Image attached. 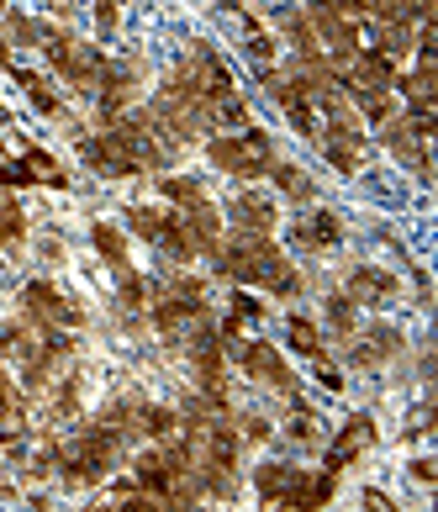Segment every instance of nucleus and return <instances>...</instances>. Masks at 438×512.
Returning a JSON list of instances; mask_svg holds the SVG:
<instances>
[{
	"label": "nucleus",
	"mask_w": 438,
	"mask_h": 512,
	"mask_svg": "<svg viewBox=\"0 0 438 512\" xmlns=\"http://www.w3.org/2000/svg\"><path fill=\"white\" fill-rule=\"evenodd\" d=\"M6 154H11V132L0 127V159H6Z\"/></svg>",
	"instance_id": "nucleus-41"
},
{
	"label": "nucleus",
	"mask_w": 438,
	"mask_h": 512,
	"mask_svg": "<svg viewBox=\"0 0 438 512\" xmlns=\"http://www.w3.org/2000/svg\"><path fill=\"white\" fill-rule=\"evenodd\" d=\"M27 238H32L27 206L16 201V191H0V254H16Z\"/></svg>",
	"instance_id": "nucleus-28"
},
{
	"label": "nucleus",
	"mask_w": 438,
	"mask_h": 512,
	"mask_svg": "<svg viewBox=\"0 0 438 512\" xmlns=\"http://www.w3.org/2000/svg\"><path fill=\"white\" fill-rule=\"evenodd\" d=\"M212 270L227 286H254L270 301H301L312 286L291 249H280L275 238H249V233H227L222 249L212 254Z\"/></svg>",
	"instance_id": "nucleus-1"
},
{
	"label": "nucleus",
	"mask_w": 438,
	"mask_h": 512,
	"mask_svg": "<svg viewBox=\"0 0 438 512\" xmlns=\"http://www.w3.org/2000/svg\"><path fill=\"white\" fill-rule=\"evenodd\" d=\"M227 359L243 370V381L259 386L264 396H275V402H285V396H296L301 391V375L291 370V359H285L280 344H270L264 333H249V338H238L233 349H227Z\"/></svg>",
	"instance_id": "nucleus-5"
},
{
	"label": "nucleus",
	"mask_w": 438,
	"mask_h": 512,
	"mask_svg": "<svg viewBox=\"0 0 438 512\" xmlns=\"http://www.w3.org/2000/svg\"><path fill=\"white\" fill-rule=\"evenodd\" d=\"M16 312H27L37 328H48V333H85L90 328V312L53 275L22 280V291H16Z\"/></svg>",
	"instance_id": "nucleus-6"
},
{
	"label": "nucleus",
	"mask_w": 438,
	"mask_h": 512,
	"mask_svg": "<svg viewBox=\"0 0 438 512\" xmlns=\"http://www.w3.org/2000/svg\"><path fill=\"white\" fill-rule=\"evenodd\" d=\"M317 154L328 159L338 175H359V169H365V154H370V148L344 143V138H317Z\"/></svg>",
	"instance_id": "nucleus-32"
},
{
	"label": "nucleus",
	"mask_w": 438,
	"mask_h": 512,
	"mask_svg": "<svg viewBox=\"0 0 438 512\" xmlns=\"http://www.w3.org/2000/svg\"><path fill=\"white\" fill-rule=\"evenodd\" d=\"M264 180H270V191L280 196V206H312L317 201V180L307 175V164H296V159H275Z\"/></svg>",
	"instance_id": "nucleus-21"
},
{
	"label": "nucleus",
	"mask_w": 438,
	"mask_h": 512,
	"mask_svg": "<svg viewBox=\"0 0 438 512\" xmlns=\"http://www.w3.org/2000/svg\"><path fill=\"white\" fill-rule=\"evenodd\" d=\"M43 6H48L53 22H69V16H74V0H43Z\"/></svg>",
	"instance_id": "nucleus-39"
},
{
	"label": "nucleus",
	"mask_w": 438,
	"mask_h": 512,
	"mask_svg": "<svg viewBox=\"0 0 438 512\" xmlns=\"http://www.w3.org/2000/svg\"><path fill=\"white\" fill-rule=\"evenodd\" d=\"M365 48H375V53H386L391 64H412V48H417V32H412V22H370L365 27Z\"/></svg>",
	"instance_id": "nucleus-23"
},
{
	"label": "nucleus",
	"mask_w": 438,
	"mask_h": 512,
	"mask_svg": "<svg viewBox=\"0 0 438 512\" xmlns=\"http://www.w3.org/2000/svg\"><path fill=\"white\" fill-rule=\"evenodd\" d=\"M402 354H407V333L386 317H375V322L359 317V328L344 338V365L349 370H386Z\"/></svg>",
	"instance_id": "nucleus-9"
},
{
	"label": "nucleus",
	"mask_w": 438,
	"mask_h": 512,
	"mask_svg": "<svg viewBox=\"0 0 438 512\" xmlns=\"http://www.w3.org/2000/svg\"><path fill=\"white\" fill-rule=\"evenodd\" d=\"M6 6H11V0H0V11H6Z\"/></svg>",
	"instance_id": "nucleus-43"
},
{
	"label": "nucleus",
	"mask_w": 438,
	"mask_h": 512,
	"mask_svg": "<svg viewBox=\"0 0 438 512\" xmlns=\"http://www.w3.org/2000/svg\"><path fill=\"white\" fill-rule=\"evenodd\" d=\"M285 233H291V254L296 259H317V254H333L338 243L349 238V222L344 212H333V206H296V217L285 222Z\"/></svg>",
	"instance_id": "nucleus-10"
},
{
	"label": "nucleus",
	"mask_w": 438,
	"mask_h": 512,
	"mask_svg": "<svg viewBox=\"0 0 438 512\" xmlns=\"http://www.w3.org/2000/svg\"><path fill=\"white\" fill-rule=\"evenodd\" d=\"M43 338L48 328H37V322L27 312H11V317H0V359H6L11 370H22L27 359L43 349Z\"/></svg>",
	"instance_id": "nucleus-19"
},
{
	"label": "nucleus",
	"mask_w": 438,
	"mask_h": 512,
	"mask_svg": "<svg viewBox=\"0 0 438 512\" xmlns=\"http://www.w3.org/2000/svg\"><path fill=\"white\" fill-rule=\"evenodd\" d=\"M375 444H380V423H375V412L359 407V412H349L344 423L333 428V439H322V465L344 476V470H354Z\"/></svg>",
	"instance_id": "nucleus-11"
},
{
	"label": "nucleus",
	"mask_w": 438,
	"mask_h": 512,
	"mask_svg": "<svg viewBox=\"0 0 438 512\" xmlns=\"http://www.w3.org/2000/svg\"><path fill=\"white\" fill-rule=\"evenodd\" d=\"M301 470H307V465H296V460H259V465L249 470L254 502H259V507H291L296 486H301Z\"/></svg>",
	"instance_id": "nucleus-15"
},
{
	"label": "nucleus",
	"mask_w": 438,
	"mask_h": 512,
	"mask_svg": "<svg viewBox=\"0 0 438 512\" xmlns=\"http://www.w3.org/2000/svg\"><path fill=\"white\" fill-rule=\"evenodd\" d=\"M338 470H328V465H317V470H301V486H296V497H291V507L296 512H317V507H333L338 502Z\"/></svg>",
	"instance_id": "nucleus-24"
},
{
	"label": "nucleus",
	"mask_w": 438,
	"mask_h": 512,
	"mask_svg": "<svg viewBox=\"0 0 438 512\" xmlns=\"http://www.w3.org/2000/svg\"><path fill=\"white\" fill-rule=\"evenodd\" d=\"M280 349L296 354V359H307V365H317V359H328V333H322V322L312 312H285Z\"/></svg>",
	"instance_id": "nucleus-18"
},
{
	"label": "nucleus",
	"mask_w": 438,
	"mask_h": 512,
	"mask_svg": "<svg viewBox=\"0 0 438 512\" xmlns=\"http://www.w3.org/2000/svg\"><path fill=\"white\" fill-rule=\"evenodd\" d=\"M322 333H328V338H338V344H344V338L359 328V307H354V301H349V291L344 286H333V291H322Z\"/></svg>",
	"instance_id": "nucleus-27"
},
{
	"label": "nucleus",
	"mask_w": 438,
	"mask_h": 512,
	"mask_svg": "<svg viewBox=\"0 0 438 512\" xmlns=\"http://www.w3.org/2000/svg\"><path fill=\"white\" fill-rule=\"evenodd\" d=\"M0 37H6L11 48H37L43 43V22H37L32 11H22V6H6L0 11Z\"/></svg>",
	"instance_id": "nucleus-30"
},
{
	"label": "nucleus",
	"mask_w": 438,
	"mask_h": 512,
	"mask_svg": "<svg viewBox=\"0 0 438 512\" xmlns=\"http://www.w3.org/2000/svg\"><path fill=\"white\" fill-rule=\"evenodd\" d=\"M154 191H159L164 206H175V212H185V206H201L206 196H212L196 175H180V169H159V175H154Z\"/></svg>",
	"instance_id": "nucleus-26"
},
{
	"label": "nucleus",
	"mask_w": 438,
	"mask_h": 512,
	"mask_svg": "<svg viewBox=\"0 0 438 512\" xmlns=\"http://www.w3.org/2000/svg\"><path fill=\"white\" fill-rule=\"evenodd\" d=\"M122 217H127L122 222L127 233L143 238L148 249H159L169 264H196L201 259L196 243H190V233H185V217L175 212V206H164V201H132Z\"/></svg>",
	"instance_id": "nucleus-4"
},
{
	"label": "nucleus",
	"mask_w": 438,
	"mask_h": 512,
	"mask_svg": "<svg viewBox=\"0 0 438 512\" xmlns=\"http://www.w3.org/2000/svg\"><path fill=\"white\" fill-rule=\"evenodd\" d=\"M90 22H95V43H111L122 32V0H90Z\"/></svg>",
	"instance_id": "nucleus-33"
},
{
	"label": "nucleus",
	"mask_w": 438,
	"mask_h": 512,
	"mask_svg": "<svg viewBox=\"0 0 438 512\" xmlns=\"http://www.w3.org/2000/svg\"><path fill=\"white\" fill-rule=\"evenodd\" d=\"M375 138H380V148H386V154L396 159L407 169V175H417V180H433V159H428V132L417 127L407 111H396V117H386L375 127Z\"/></svg>",
	"instance_id": "nucleus-13"
},
{
	"label": "nucleus",
	"mask_w": 438,
	"mask_h": 512,
	"mask_svg": "<svg viewBox=\"0 0 438 512\" xmlns=\"http://www.w3.org/2000/svg\"><path fill=\"white\" fill-rule=\"evenodd\" d=\"M312 375H317V386L328 391V396H344V386H349V381H344V365H333V354H328V359H317Z\"/></svg>",
	"instance_id": "nucleus-37"
},
{
	"label": "nucleus",
	"mask_w": 438,
	"mask_h": 512,
	"mask_svg": "<svg viewBox=\"0 0 438 512\" xmlns=\"http://www.w3.org/2000/svg\"><path fill=\"white\" fill-rule=\"evenodd\" d=\"M238 22H243V53H249V64H254V69L280 64V37L270 32V22H259L249 6L238 11Z\"/></svg>",
	"instance_id": "nucleus-25"
},
{
	"label": "nucleus",
	"mask_w": 438,
	"mask_h": 512,
	"mask_svg": "<svg viewBox=\"0 0 438 512\" xmlns=\"http://www.w3.org/2000/svg\"><path fill=\"white\" fill-rule=\"evenodd\" d=\"M0 117H6V96H0Z\"/></svg>",
	"instance_id": "nucleus-42"
},
{
	"label": "nucleus",
	"mask_w": 438,
	"mask_h": 512,
	"mask_svg": "<svg viewBox=\"0 0 438 512\" xmlns=\"http://www.w3.org/2000/svg\"><path fill=\"white\" fill-rule=\"evenodd\" d=\"M222 222L227 233H249V238H275L280 222H285V206L275 191H264V185H238L233 196L222 201Z\"/></svg>",
	"instance_id": "nucleus-8"
},
{
	"label": "nucleus",
	"mask_w": 438,
	"mask_h": 512,
	"mask_svg": "<svg viewBox=\"0 0 438 512\" xmlns=\"http://www.w3.org/2000/svg\"><path fill=\"white\" fill-rule=\"evenodd\" d=\"M338 286L349 291V301L359 312H386L391 301H402V275L386 270V264L375 259H354L344 275H338Z\"/></svg>",
	"instance_id": "nucleus-12"
},
{
	"label": "nucleus",
	"mask_w": 438,
	"mask_h": 512,
	"mask_svg": "<svg viewBox=\"0 0 438 512\" xmlns=\"http://www.w3.org/2000/svg\"><path fill=\"white\" fill-rule=\"evenodd\" d=\"M32 169L22 164V154H16V148H11V154L6 159H0V191H16V196H22V191H32Z\"/></svg>",
	"instance_id": "nucleus-34"
},
{
	"label": "nucleus",
	"mask_w": 438,
	"mask_h": 512,
	"mask_svg": "<svg viewBox=\"0 0 438 512\" xmlns=\"http://www.w3.org/2000/svg\"><path fill=\"white\" fill-rule=\"evenodd\" d=\"M111 280H117V307L122 312H148V291H154V280H148L138 264H127V270H111Z\"/></svg>",
	"instance_id": "nucleus-29"
},
{
	"label": "nucleus",
	"mask_w": 438,
	"mask_h": 512,
	"mask_svg": "<svg viewBox=\"0 0 438 512\" xmlns=\"http://www.w3.org/2000/svg\"><path fill=\"white\" fill-rule=\"evenodd\" d=\"M233 428H238L243 449H259V444L275 439V417L259 412V407H233Z\"/></svg>",
	"instance_id": "nucleus-31"
},
{
	"label": "nucleus",
	"mask_w": 438,
	"mask_h": 512,
	"mask_svg": "<svg viewBox=\"0 0 438 512\" xmlns=\"http://www.w3.org/2000/svg\"><path fill=\"white\" fill-rule=\"evenodd\" d=\"M0 296H6V291H0Z\"/></svg>",
	"instance_id": "nucleus-44"
},
{
	"label": "nucleus",
	"mask_w": 438,
	"mask_h": 512,
	"mask_svg": "<svg viewBox=\"0 0 438 512\" xmlns=\"http://www.w3.org/2000/svg\"><path fill=\"white\" fill-rule=\"evenodd\" d=\"M11 148L22 154V164L32 169V180L43 185V191H74V175H69V164H64L59 154H48L43 143H32V138H22V132H11Z\"/></svg>",
	"instance_id": "nucleus-20"
},
{
	"label": "nucleus",
	"mask_w": 438,
	"mask_h": 512,
	"mask_svg": "<svg viewBox=\"0 0 438 512\" xmlns=\"http://www.w3.org/2000/svg\"><path fill=\"white\" fill-rule=\"evenodd\" d=\"M37 259H43V270H59V264L69 259L64 233H37Z\"/></svg>",
	"instance_id": "nucleus-36"
},
{
	"label": "nucleus",
	"mask_w": 438,
	"mask_h": 512,
	"mask_svg": "<svg viewBox=\"0 0 438 512\" xmlns=\"http://www.w3.org/2000/svg\"><path fill=\"white\" fill-rule=\"evenodd\" d=\"M201 154H206V164H212L217 175H227L233 185L264 180V175H270V164L280 159V154H275V138H270L259 122H254V127H238V132H206V138H201Z\"/></svg>",
	"instance_id": "nucleus-3"
},
{
	"label": "nucleus",
	"mask_w": 438,
	"mask_h": 512,
	"mask_svg": "<svg viewBox=\"0 0 438 512\" xmlns=\"http://www.w3.org/2000/svg\"><path fill=\"white\" fill-rule=\"evenodd\" d=\"M90 249H95V259H101L106 270H127L132 264V233L122 222H111V217H95L90 222Z\"/></svg>",
	"instance_id": "nucleus-22"
},
{
	"label": "nucleus",
	"mask_w": 438,
	"mask_h": 512,
	"mask_svg": "<svg viewBox=\"0 0 438 512\" xmlns=\"http://www.w3.org/2000/svg\"><path fill=\"white\" fill-rule=\"evenodd\" d=\"M264 322H270V296L254 291V286H233V291H227V307H222V317H217V333H222L227 349H233L238 338L259 333Z\"/></svg>",
	"instance_id": "nucleus-14"
},
{
	"label": "nucleus",
	"mask_w": 438,
	"mask_h": 512,
	"mask_svg": "<svg viewBox=\"0 0 438 512\" xmlns=\"http://www.w3.org/2000/svg\"><path fill=\"white\" fill-rule=\"evenodd\" d=\"M37 53L48 59V74L53 80H64L74 96H95V85H101V69H106V48L90 43V37H80L69 22H43V43H37Z\"/></svg>",
	"instance_id": "nucleus-2"
},
{
	"label": "nucleus",
	"mask_w": 438,
	"mask_h": 512,
	"mask_svg": "<svg viewBox=\"0 0 438 512\" xmlns=\"http://www.w3.org/2000/svg\"><path fill=\"white\" fill-rule=\"evenodd\" d=\"M359 502H365V507H375V512H396V497H386V491H375V486H365V491H359Z\"/></svg>",
	"instance_id": "nucleus-38"
},
{
	"label": "nucleus",
	"mask_w": 438,
	"mask_h": 512,
	"mask_svg": "<svg viewBox=\"0 0 438 512\" xmlns=\"http://www.w3.org/2000/svg\"><path fill=\"white\" fill-rule=\"evenodd\" d=\"M201 6H217V11H227V16H238L243 0H201Z\"/></svg>",
	"instance_id": "nucleus-40"
},
{
	"label": "nucleus",
	"mask_w": 438,
	"mask_h": 512,
	"mask_svg": "<svg viewBox=\"0 0 438 512\" xmlns=\"http://www.w3.org/2000/svg\"><path fill=\"white\" fill-rule=\"evenodd\" d=\"M11 80H16V90L27 96V106L37 111V117H48V122H64V117H69V101H64V90H59V80H53L48 69L16 64V69H11Z\"/></svg>",
	"instance_id": "nucleus-17"
},
{
	"label": "nucleus",
	"mask_w": 438,
	"mask_h": 512,
	"mask_svg": "<svg viewBox=\"0 0 438 512\" xmlns=\"http://www.w3.org/2000/svg\"><path fill=\"white\" fill-rule=\"evenodd\" d=\"M80 159H85L90 175H101V180H138L143 175V164H138V154H132L127 132L111 127V122H95V127L80 132Z\"/></svg>",
	"instance_id": "nucleus-7"
},
{
	"label": "nucleus",
	"mask_w": 438,
	"mask_h": 512,
	"mask_svg": "<svg viewBox=\"0 0 438 512\" xmlns=\"http://www.w3.org/2000/svg\"><path fill=\"white\" fill-rule=\"evenodd\" d=\"M407 481L417 491H433L438 486V460H433V454H412V460H407Z\"/></svg>",
	"instance_id": "nucleus-35"
},
{
	"label": "nucleus",
	"mask_w": 438,
	"mask_h": 512,
	"mask_svg": "<svg viewBox=\"0 0 438 512\" xmlns=\"http://www.w3.org/2000/svg\"><path fill=\"white\" fill-rule=\"evenodd\" d=\"M275 433H280L285 444H296V449H322V439H328V433H322V412H317V407H312L301 391L280 402Z\"/></svg>",
	"instance_id": "nucleus-16"
}]
</instances>
